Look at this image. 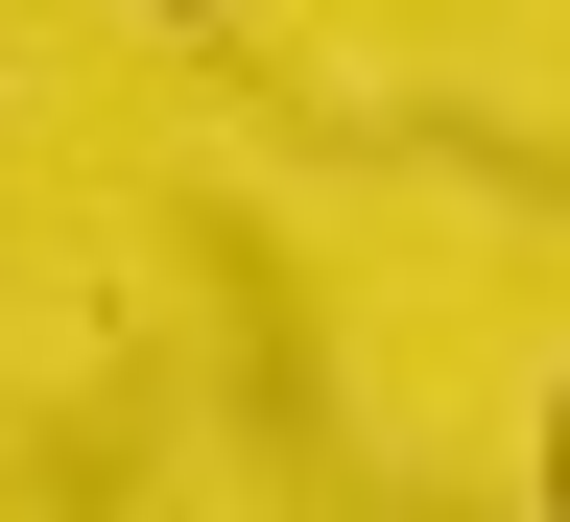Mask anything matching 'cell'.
<instances>
[{"label":"cell","instance_id":"6da1fadb","mask_svg":"<svg viewBox=\"0 0 570 522\" xmlns=\"http://www.w3.org/2000/svg\"><path fill=\"white\" fill-rule=\"evenodd\" d=\"M547 522H570V381H547Z\"/></svg>","mask_w":570,"mask_h":522},{"label":"cell","instance_id":"7a4b0ae2","mask_svg":"<svg viewBox=\"0 0 570 522\" xmlns=\"http://www.w3.org/2000/svg\"><path fill=\"white\" fill-rule=\"evenodd\" d=\"M142 24H214V0H142Z\"/></svg>","mask_w":570,"mask_h":522}]
</instances>
